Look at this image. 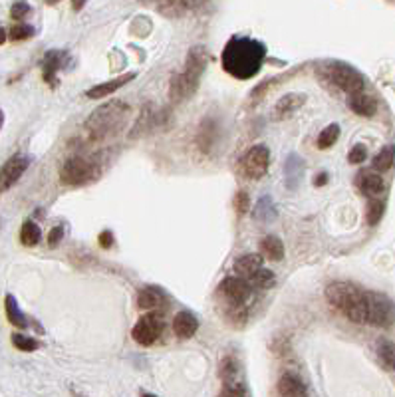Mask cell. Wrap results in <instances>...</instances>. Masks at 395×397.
I'll return each instance as SVG.
<instances>
[{"label":"cell","mask_w":395,"mask_h":397,"mask_svg":"<svg viewBox=\"0 0 395 397\" xmlns=\"http://www.w3.org/2000/svg\"><path fill=\"white\" fill-rule=\"evenodd\" d=\"M266 56L264 44L246 36H235L223 50V68L237 80H248L257 76Z\"/></svg>","instance_id":"6da1fadb"},{"label":"cell","mask_w":395,"mask_h":397,"mask_svg":"<svg viewBox=\"0 0 395 397\" xmlns=\"http://www.w3.org/2000/svg\"><path fill=\"white\" fill-rule=\"evenodd\" d=\"M326 300L356 324H370V300L372 292L356 286L354 282L336 280L328 284Z\"/></svg>","instance_id":"7a4b0ae2"},{"label":"cell","mask_w":395,"mask_h":397,"mask_svg":"<svg viewBox=\"0 0 395 397\" xmlns=\"http://www.w3.org/2000/svg\"><path fill=\"white\" fill-rule=\"evenodd\" d=\"M129 118V105L120 100L107 102L92 111V116L86 120V131L94 141L111 138L125 125Z\"/></svg>","instance_id":"3957f363"},{"label":"cell","mask_w":395,"mask_h":397,"mask_svg":"<svg viewBox=\"0 0 395 397\" xmlns=\"http://www.w3.org/2000/svg\"><path fill=\"white\" fill-rule=\"evenodd\" d=\"M205 64V48H201V46L191 48V52L187 54V60H185V69H183L181 74H175V76H173L171 86H169L171 102L179 104V102H183V100H189L191 96L197 92V86H199V80H201V76H203Z\"/></svg>","instance_id":"277c9868"},{"label":"cell","mask_w":395,"mask_h":397,"mask_svg":"<svg viewBox=\"0 0 395 397\" xmlns=\"http://www.w3.org/2000/svg\"><path fill=\"white\" fill-rule=\"evenodd\" d=\"M326 76L330 78V82L334 86H338L340 89H344L345 94L354 96V94H361L363 86H365V80L360 72L348 64L342 62H334L326 68Z\"/></svg>","instance_id":"5b68a950"},{"label":"cell","mask_w":395,"mask_h":397,"mask_svg":"<svg viewBox=\"0 0 395 397\" xmlns=\"http://www.w3.org/2000/svg\"><path fill=\"white\" fill-rule=\"evenodd\" d=\"M241 165V173L246 179H253L258 181L262 179L266 171H268V165H270V149L262 143H258L255 147H250L239 161Z\"/></svg>","instance_id":"8992f818"},{"label":"cell","mask_w":395,"mask_h":397,"mask_svg":"<svg viewBox=\"0 0 395 397\" xmlns=\"http://www.w3.org/2000/svg\"><path fill=\"white\" fill-rule=\"evenodd\" d=\"M98 175L96 167L84 159V157H70L64 161L62 169H60V179L64 185H84L87 181H92Z\"/></svg>","instance_id":"52a82bcc"},{"label":"cell","mask_w":395,"mask_h":397,"mask_svg":"<svg viewBox=\"0 0 395 397\" xmlns=\"http://www.w3.org/2000/svg\"><path fill=\"white\" fill-rule=\"evenodd\" d=\"M163 332V316L157 312H149L141 316L131 330V338L139 345H153Z\"/></svg>","instance_id":"ba28073f"},{"label":"cell","mask_w":395,"mask_h":397,"mask_svg":"<svg viewBox=\"0 0 395 397\" xmlns=\"http://www.w3.org/2000/svg\"><path fill=\"white\" fill-rule=\"evenodd\" d=\"M219 294L223 296L231 306L241 308V306H244V304L250 300L253 288H250L248 280H244V278L226 277L223 282L219 284Z\"/></svg>","instance_id":"9c48e42d"},{"label":"cell","mask_w":395,"mask_h":397,"mask_svg":"<svg viewBox=\"0 0 395 397\" xmlns=\"http://www.w3.org/2000/svg\"><path fill=\"white\" fill-rule=\"evenodd\" d=\"M28 165H30V159H28V157H10V159L2 165V169H0V193H4V191L10 189V187H14L18 183V179L28 169Z\"/></svg>","instance_id":"30bf717a"},{"label":"cell","mask_w":395,"mask_h":397,"mask_svg":"<svg viewBox=\"0 0 395 397\" xmlns=\"http://www.w3.org/2000/svg\"><path fill=\"white\" fill-rule=\"evenodd\" d=\"M306 102V96L304 94H286V96H282L278 102H276L275 109H273V118L275 120H288V118H292L294 114L304 105Z\"/></svg>","instance_id":"8fae6325"},{"label":"cell","mask_w":395,"mask_h":397,"mask_svg":"<svg viewBox=\"0 0 395 397\" xmlns=\"http://www.w3.org/2000/svg\"><path fill=\"white\" fill-rule=\"evenodd\" d=\"M134 78H136V74H134V72L123 74V76H120V78H114V80H109V82H103V84H98V86L89 87V89L86 92V96L89 98V100H103V98L111 96L114 92H118V89L125 86V84H129Z\"/></svg>","instance_id":"7c38bea8"},{"label":"cell","mask_w":395,"mask_h":397,"mask_svg":"<svg viewBox=\"0 0 395 397\" xmlns=\"http://www.w3.org/2000/svg\"><path fill=\"white\" fill-rule=\"evenodd\" d=\"M199 330V320L191 314V312H179L175 318H173V332L177 338L181 340H189L197 334Z\"/></svg>","instance_id":"4fadbf2b"},{"label":"cell","mask_w":395,"mask_h":397,"mask_svg":"<svg viewBox=\"0 0 395 397\" xmlns=\"http://www.w3.org/2000/svg\"><path fill=\"white\" fill-rule=\"evenodd\" d=\"M167 304V296L161 288L155 286H145L138 292V308L141 310H157Z\"/></svg>","instance_id":"5bb4252c"},{"label":"cell","mask_w":395,"mask_h":397,"mask_svg":"<svg viewBox=\"0 0 395 397\" xmlns=\"http://www.w3.org/2000/svg\"><path fill=\"white\" fill-rule=\"evenodd\" d=\"M278 396L280 397H308L304 381L294 374H284L278 380Z\"/></svg>","instance_id":"9a60e30c"},{"label":"cell","mask_w":395,"mask_h":397,"mask_svg":"<svg viewBox=\"0 0 395 397\" xmlns=\"http://www.w3.org/2000/svg\"><path fill=\"white\" fill-rule=\"evenodd\" d=\"M68 56L62 50H50V52L44 56V62H42V68H44V80L50 84V86H56V74L58 69L62 68L66 64Z\"/></svg>","instance_id":"2e32d148"},{"label":"cell","mask_w":395,"mask_h":397,"mask_svg":"<svg viewBox=\"0 0 395 397\" xmlns=\"http://www.w3.org/2000/svg\"><path fill=\"white\" fill-rule=\"evenodd\" d=\"M350 107L352 111H356L358 116H363V118H372L376 111H378V104L372 96H365L363 92L361 94H354L350 96Z\"/></svg>","instance_id":"e0dca14e"},{"label":"cell","mask_w":395,"mask_h":397,"mask_svg":"<svg viewBox=\"0 0 395 397\" xmlns=\"http://www.w3.org/2000/svg\"><path fill=\"white\" fill-rule=\"evenodd\" d=\"M260 268H262V257L260 255H244L235 262V272L244 280H248Z\"/></svg>","instance_id":"ac0fdd59"},{"label":"cell","mask_w":395,"mask_h":397,"mask_svg":"<svg viewBox=\"0 0 395 397\" xmlns=\"http://www.w3.org/2000/svg\"><path fill=\"white\" fill-rule=\"evenodd\" d=\"M4 310H6V318H8V322H10L12 326H17V328L20 330L28 328V320H26V316L22 314L17 298H14L12 294H6V298H4Z\"/></svg>","instance_id":"d6986e66"},{"label":"cell","mask_w":395,"mask_h":397,"mask_svg":"<svg viewBox=\"0 0 395 397\" xmlns=\"http://www.w3.org/2000/svg\"><path fill=\"white\" fill-rule=\"evenodd\" d=\"M358 187L367 197H378L379 193L383 191V179L378 173H361L358 177Z\"/></svg>","instance_id":"ffe728a7"},{"label":"cell","mask_w":395,"mask_h":397,"mask_svg":"<svg viewBox=\"0 0 395 397\" xmlns=\"http://www.w3.org/2000/svg\"><path fill=\"white\" fill-rule=\"evenodd\" d=\"M260 250H262V255L268 260L284 259V244L275 235H268V237H264L260 241Z\"/></svg>","instance_id":"44dd1931"},{"label":"cell","mask_w":395,"mask_h":397,"mask_svg":"<svg viewBox=\"0 0 395 397\" xmlns=\"http://www.w3.org/2000/svg\"><path fill=\"white\" fill-rule=\"evenodd\" d=\"M153 120L155 114L153 109H151V105H145V107L141 109V114L138 116V121H136V125H134L129 138L136 139L139 138V136H143V133H147V131L151 129V125H153Z\"/></svg>","instance_id":"7402d4cb"},{"label":"cell","mask_w":395,"mask_h":397,"mask_svg":"<svg viewBox=\"0 0 395 397\" xmlns=\"http://www.w3.org/2000/svg\"><path fill=\"white\" fill-rule=\"evenodd\" d=\"M378 358L385 369L395 372V344L394 342H389V340H379Z\"/></svg>","instance_id":"603a6c76"},{"label":"cell","mask_w":395,"mask_h":397,"mask_svg":"<svg viewBox=\"0 0 395 397\" xmlns=\"http://www.w3.org/2000/svg\"><path fill=\"white\" fill-rule=\"evenodd\" d=\"M239 374H241L239 362L233 356H226L221 362V369H219L221 381L223 383H235V381H239Z\"/></svg>","instance_id":"cb8c5ba5"},{"label":"cell","mask_w":395,"mask_h":397,"mask_svg":"<svg viewBox=\"0 0 395 397\" xmlns=\"http://www.w3.org/2000/svg\"><path fill=\"white\" fill-rule=\"evenodd\" d=\"M302 169H304V165H302V159L298 155H290L286 159V183H288V189H294L296 185H298V179L302 177Z\"/></svg>","instance_id":"d4e9b609"},{"label":"cell","mask_w":395,"mask_h":397,"mask_svg":"<svg viewBox=\"0 0 395 397\" xmlns=\"http://www.w3.org/2000/svg\"><path fill=\"white\" fill-rule=\"evenodd\" d=\"M40 237H42V230L34 221H26L20 228V241L24 246H36L40 242Z\"/></svg>","instance_id":"484cf974"},{"label":"cell","mask_w":395,"mask_h":397,"mask_svg":"<svg viewBox=\"0 0 395 397\" xmlns=\"http://www.w3.org/2000/svg\"><path fill=\"white\" fill-rule=\"evenodd\" d=\"M340 138V125L338 123H330L328 127H324L318 136V149H328L332 147Z\"/></svg>","instance_id":"4316f807"},{"label":"cell","mask_w":395,"mask_h":397,"mask_svg":"<svg viewBox=\"0 0 395 397\" xmlns=\"http://www.w3.org/2000/svg\"><path fill=\"white\" fill-rule=\"evenodd\" d=\"M275 217L276 208L275 205H273V199H270V197H262L257 203V208H255V219L268 223V221H273Z\"/></svg>","instance_id":"83f0119b"},{"label":"cell","mask_w":395,"mask_h":397,"mask_svg":"<svg viewBox=\"0 0 395 397\" xmlns=\"http://www.w3.org/2000/svg\"><path fill=\"white\" fill-rule=\"evenodd\" d=\"M394 161H395V149L392 145H387V147H383V149L379 151L378 155L374 157V167H376L378 171H387V169H392Z\"/></svg>","instance_id":"f1b7e54d"},{"label":"cell","mask_w":395,"mask_h":397,"mask_svg":"<svg viewBox=\"0 0 395 397\" xmlns=\"http://www.w3.org/2000/svg\"><path fill=\"white\" fill-rule=\"evenodd\" d=\"M213 143H215V123L213 120L209 118L201 123V129H199V145L209 151L211 147H213Z\"/></svg>","instance_id":"f546056e"},{"label":"cell","mask_w":395,"mask_h":397,"mask_svg":"<svg viewBox=\"0 0 395 397\" xmlns=\"http://www.w3.org/2000/svg\"><path fill=\"white\" fill-rule=\"evenodd\" d=\"M273 282H275V275L270 270H266V268H260V270H257L253 277L248 278V284H253L257 288H268Z\"/></svg>","instance_id":"4dcf8cb0"},{"label":"cell","mask_w":395,"mask_h":397,"mask_svg":"<svg viewBox=\"0 0 395 397\" xmlns=\"http://www.w3.org/2000/svg\"><path fill=\"white\" fill-rule=\"evenodd\" d=\"M12 344L17 350L20 352H34L40 347V342L34 340V338H30V336H24V334H14L12 336Z\"/></svg>","instance_id":"1f68e13d"},{"label":"cell","mask_w":395,"mask_h":397,"mask_svg":"<svg viewBox=\"0 0 395 397\" xmlns=\"http://www.w3.org/2000/svg\"><path fill=\"white\" fill-rule=\"evenodd\" d=\"M217 397H246V387L242 381H235V383H223V389Z\"/></svg>","instance_id":"d6a6232c"},{"label":"cell","mask_w":395,"mask_h":397,"mask_svg":"<svg viewBox=\"0 0 395 397\" xmlns=\"http://www.w3.org/2000/svg\"><path fill=\"white\" fill-rule=\"evenodd\" d=\"M8 36H10V40H14V42H18V40H28V38L34 36V28L28 26V24H18L14 28H10Z\"/></svg>","instance_id":"836d02e7"},{"label":"cell","mask_w":395,"mask_h":397,"mask_svg":"<svg viewBox=\"0 0 395 397\" xmlns=\"http://www.w3.org/2000/svg\"><path fill=\"white\" fill-rule=\"evenodd\" d=\"M383 215V203L381 201H372L367 205V223L370 225H378Z\"/></svg>","instance_id":"e575fe53"},{"label":"cell","mask_w":395,"mask_h":397,"mask_svg":"<svg viewBox=\"0 0 395 397\" xmlns=\"http://www.w3.org/2000/svg\"><path fill=\"white\" fill-rule=\"evenodd\" d=\"M30 14V4L28 2H24V0H18L12 4V8H10V17L14 18V20H22V18H26Z\"/></svg>","instance_id":"d590c367"},{"label":"cell","mask_w":395,"mask_h":397,"mask_svg":"<svg viewBox=\"0 0 395 397\" xmlns=\"http://www.w3.org/2000/svg\"><path fill=\"white\" fill-rule=\"evenodd\" d=\"M248 207H250V197L246 191H239L237 197H235V208L239 215H246L248 213Z\"/></svg>","instance_id":"8d00e7d4"},{"label":"cell","mask_w":395,"mask_h":397,"mask_svg":"<svg viewBox=\"0 0 395 397\" xmlns=\"http://www.w3.org/2000/svg\"><path fill=\"white\" fill-rule=\"evenodd\" d=\"M365 157H367L365 145H356V147H352V151H350V155H348V161H350L352 165H360V163L365 161Z\"/></svg>","instance_id":"74e56055"},{"label":"cell","mask_w":395,"mask_h":397,"mask_svg":"<svg viewBox=\"0 0 395 397\" xmlns=\"http://www.w3.org/2000/svg\"><path fill=\"white\" fill-rule=\"evenodd\" d=\"M161 2H165V4H169V6H179V8H197V6H201L205 0H161Z\"/></svg>","instance_id":"f35d334b"},{"label":"cell","mask_w":395,"mask_h":397,"mask_svg":"<svg viewBox=\"0 0 395 397\" xmlns=\"http://www.w3.org/2000/svg\"><path fill=\"white\" fill-rule=\"evenodd\" d=\"M64 239V228L62 226H54L50 230V235H48V244H50L52 248H56L60 242Z\"/></svg>","instance_id":"ab89813d"},{"label":"cell","mask_w":395,"mask_h":397,"mask_svg":"<svg viewBox=\"0 0 395 397\" xmlns=\"http://www.w3.org/2000/svg\"><path fill=\"white\" fill-rule=\"evenodd\" d=\"M100 244H102L103 248H111V244H114V235H111V230H103V233H100Z\"/></svg>","instance_id":"60d3db41"},{"label":"cell","mask_w":395,"mask_h":397,"mask_svg":"<svg viewBox=\"0 0 395 397\" xmlns=\"http://www.w3.org/2000/svg\"><path fill=\"white\" fill-rule=\"evenodd\" d=\"M326 181H328V175H326V173H320V175L316 177V185H318V187H322V185H326Z\"/></svg>","instance_id":"b9f144b4"},{"label":"cell","mask_w":395,"mask_h":397,"mask_svg":"<svg viewBox=\"0 0 395 397\" xmlns=\"http://www.w3.org/2000/svg\"><path fill=\"white\" fill-rule=\"evenodd\" d=\"M84 4H86V0H72V8H74V10H82Z\"/></svg>","instance_id":"7bdbcfd3"},{"label":"cell","mask_w":395,"mask_h":397,"mask_svg":"<svg viewBox=\"0 0 395 397\" xmlns=\"http://www.w3.org/2000/svg\"><path fill=\"white\" fill-rule=\"evenodd\" d=\"M6 38H8V32H6L4 28H0V44H4V42H6Z\"/></svg>","instance_id":"ee69618b"},{"label":"cell","mask_w":395,"mask_h":397,"mask_svg":"<svg viewBox=\"0 0 395 397\" xmlns=\"http://www.w3.org/2000/svg\"><path fill=\"white\" fill-rule=\"evenodd\" d=\"M2 123H4V114L0 111V127H2Z\"/></svg>","instance_id":"f6af8a7d"},{"label":"cell","mask_w":395,"mask_h":397,"mask_svg":"<svg viewBox=\"0 0 395 397\" xmlns=\"http://www.w3.org/2000/svg\"><path fill=\"white\" fill-rule=\"evenodd\" d=\"M46 2H48V4H58L60 0H46Z\"/></svg>","instance_id":"bcb514c9"},{"label":"cell","mask_w":395,"mask_h":397,"mask_svg":"<svg viewBox=\"0 0 395 397\" xmlns=\"http://www.w3.org/2000/svg\"><path fill=\"white\" fill-rule=\"evenodd\" d=\"M141 397H157V396H153V394H141Z\"/></svg>","instance_id":"7dc6e473"}]
</instances>
